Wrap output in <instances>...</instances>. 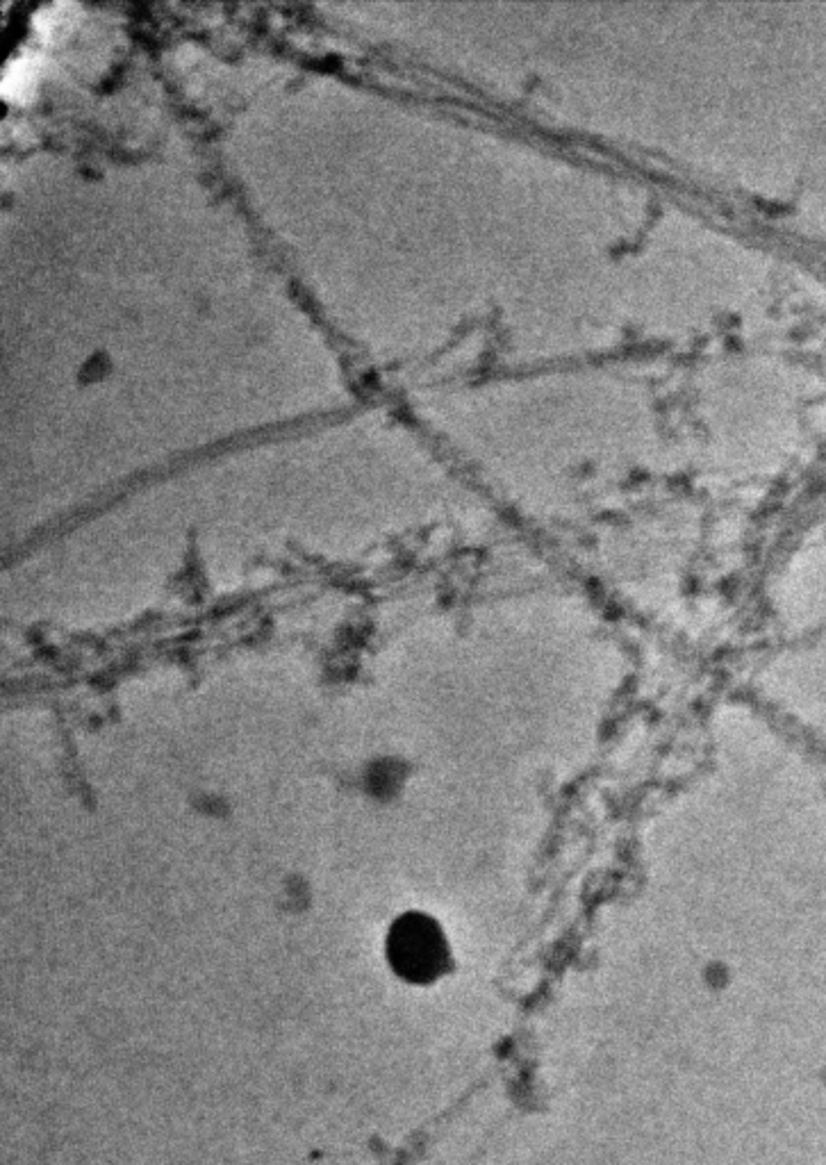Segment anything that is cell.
Masks as SVG:
<instances>
[{
  "label": "cell",
  "mask_w": 826,
  "mask_h": 1165,
  "mask_svg": "<svg viewBox=\"0 0 826 1165\" xmlns=\"http://www.w3.org/2000/svg\"><path fill=\"white\" fill-rule=\"evenodd\" d=\"M387 961L401 979L410 983L440 979L451 963L440 924L424 913L399 917L387 936Z\"/></svg>",
  "instance_id": "obj_1"
},
{
  "label": "cell",
  "mask_w": 826,
  "mask_h": 1165,
  "mask_svg": "<svg viewBox=\"0 0 826 1165\" xmlns=\"http://www.w3.org/2000/svg\"><path fill=\"white\" fill-rule=\"evenodd\" d=\"M41 76V60L35 53H23L5 66L3 96L12 103H28L37 92Z\"/></svg>",
  "instance_id": "obj_2"
},
{
  "label": "cell",
  "mask_w": 826,
  "mask_h": 1165,
  "mask_svg": "<svg viewBox=\"0 0 826 1165\" xmlns=\"http://www.w3.org/2000/svg\"><path fill=\"white\" fill-rule=\"evenodd\" d=\"M69 12H76V7L73 5H51V7H44L37 14L35 19V28L41 37L46 39H53L57 35H62L69 23L76 21V16H71Z\"/></svg>",
  "instance_id": "obj_3"
}]
</instances>
